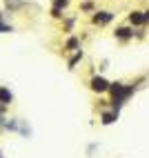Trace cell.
<instances>
[{
  "label": "cell",
  "mask_w": 149,
  "mask_h": 158,
  "mask_svg": "<svg viewBox=\"0 0 149 158\" xmlns=\"http://www.w3.org/2000/svg\"><path fill=\"white\" fill-rule=\"evenodd\" d=\"M134 85H125V82H111L109 94H111V102H114V111H120V107L129 100V96L134 94Z\"/></svg>",
  "instance_id": "obj_1"
},
{
  "label": "cell",
  "mask_w": 149,
  "mask_h": 158,
  "mask_svg": "<svg viewBox=\"0 0 149 158\" xmlns=\"http://www.w3.org/2000/svg\"><path fill=\"white\" fill-rule=\"evenodd\" d=\"M145 23H149V9L145 11Z\"/></svg>",
  "instance_id": "obj_12"
},
{
  "label": "cell",
  "mask_w": 149,
  "mask_h": 158,
  "mask_svg": "<svg viewBox=\"0 0 149 158\" xmlns=\"http://www.w3.org/2000/svg\"><path fill=\"white\" fill-rule=\"evenodd\" d=\"M80 58H82V51H80V49H78V51H76V54H73V58H71V60H69V69H73V65H76V62H78V60H80Z\"/></svg>",
  "instance_id": "obj_9"
},
{
  "label": "cell",
  "mask_w": 149,
  "mask_h": 158,
  "mask_svg": "<svg viewBox=\"0 0 149 158\" xmlns=\"http://www.w3.org/2000/svg\"><path fill=\"white\" fill-rule=\"evenodd\" d=\"M11 100H14V94L9 91V87H0V107L11 105Z\"/></svg>",
  "instance_id": "obj_3"
},
{
  "label": "cell",
  "mask_w": 149,
  "mask_h": 158,
  "mask_svg": "<svg viewBox=\"0 0 149 158\" xmlns=\"http://www.w3.org/2000/svg\"><path fill=\"white\" fill-rule=\"evenodd\" d=\"M111 18H114L111 11H98V14L93 16V23H96V25H107Z\"/></svg>",
  "instance_id": "obj_4"
},
{
  "label": "cell",
  "mask_w": 149,
  "mask_h": 158,
  "mask_svg": "<svg viewBox=\"0 0 149 158\" xmlns=\"http://www.w3.org/2000/svg\"><path fill=\"white\" fill-rule=\"evenodd\" d=\"M116 38H118V40H129V38H134V29L118 27V29H116Z\"/></svg>",
  "instance_id": "obj_5"
},
{
  "label": "cell",
  "mask_w": 149,
  "mask_h": 158,
  "mask_svg": "<svg viewBox=\"0 0 149 158\" xmlns=\"http://www.w3.org/2000/svg\"><path fill=\"white\" fill-rule=\"evenodd\" d=\"M0 158H2V152H0Z\"/></svg>",
  "instance_id": "obj_13"
},
{
  "label": "cell",
  "mask_w": 149,
  "mask_h": 158,
  "mask_svg": "<svg viewBox=\"0 0 149 158\" xmlns=\"http://www.w3.org/2000/svg\"><path fill=\"white\" fill-rule=\"evenodd\" d=\"M89 87H91V91H96V94H105V91H109L111 82H107L102 76H93V78L89 80Z\"/></svg>",
  "instance_id": "obj_2"
},
{
  "label": "cell",
  "mask_w": 149,
  "mask_h": 158,
  "mask_svg": "<svg viewBox=\"0 0 149 158\" xmlns=\"http://www.w3.org/2000/svg\"><path fill=\"white\" fill-rule=\"evenodd\" d=\"M76 47H78V40H76V38H69V40H67V49H73V51H78Z\"/></svg>",
  "instance_id": "obj_10"
},
{
  "label": "cell",
  "mask_w": 149,
  "mask_h": 158,
  "mask_svg": "<svg viewBox=\"0 0 149 158\" xmlns=\"http://www.w3.org/2000/svg\"><path fill=\"white\" fill-rule=\"evenodd\" d=\"M118 114H120V111H114V109H111V111H105V114H102V125L116 123V120H118Z\"/></svg>",
  "instance_id": "obj_7"
},
{
  "label": "cell",
  "mask_w": 149,
  "mask_h": 158,
  "mask_svg": "<svg viewBox=\"0 0 149 158\" xmlns=\"http://www.w3.org/2000/svg\"><path fill=\"white\" fill-rule=\"evenodd\" d=\"M9 31H14L11 25H5L2 23V14H0V34H9Z\"/></svg>",
  "instance_id": "obj_8"
},
{
  "label": "cell",
  "mask_w": 149,
  "mask_h": 158,
  "mask_svg": "<svg viewBox=\"0 0 149 158\" xmlns=\"http://www.w3.org/2000/svg\"><path fill=\"white\" fill-rule=\"evenodd\" d=\"M129 23L131 25H145V11H131L129 14Z\"/></svg>",
  "instance_id": "obj_6"
},
{
  "label": "cell",
  "mask_w": 149,
  "mask_h": 158,
  "mask_svg": "<svg viewBox=\"0 0 149 158\" xmlns=\"http://www.w3.org/2000/svg\"><path fill=\"white\" fill-rule=\"evenodd\" d=\"M2 120H7V118H5V107H0V123Z\"/></svg>",
  "instance_id": "obj_11"
}]
</instances>
